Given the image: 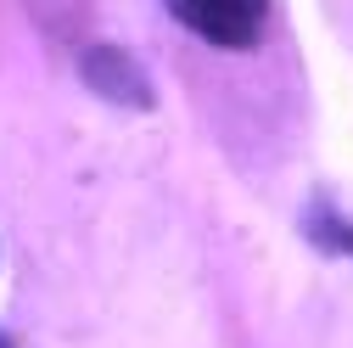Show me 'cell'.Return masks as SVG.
I'll use <instances>...</instances> for the list:
<instances>
[{"instance_id": "6da1fadb", "label": "cell", "mask_w": 353, "mask_h": 348, "mask_svg": "<svg viewBox=\"0 0 353 348\" xmlns=\"http://www.w3.org/2000/svg\"><path fill=\"white\" fill-rule=\"evenodd\" d=\"M163 6L174 12V23L225 51H247L270 23V0H163Z\"/></svg>"}, {"instance_id": "7a4b0ae2", "label": "cell", "mask_w": 353, "mask_h": 348, "mask_svg": "<svg viewBox=\"0 0 353 348\" xmlns=\"http://www.w3.org/2000/svg\"><path fill=\"white\" fill-rule=\"evenodd\" d=\"M84 73H90V84L101 96H112L123 107H146V79H141V68L129 62L123 51H112V46L90 51V57H84Z\"/></svg>"}, {"instance_id": "3957f363", "label": "cell", "mask_w": 353, "mask_h": 348, "mask_svg": "<svg viewBox=\"0 0 353 348\" xmlns=\"http://www.w3.org/2000/svg\"><path fill=\"white\" fill-rule=\"evenodd\" d=\"M0 348H12V342H6V337H0Z\"/></svg>"}]
</instances>
